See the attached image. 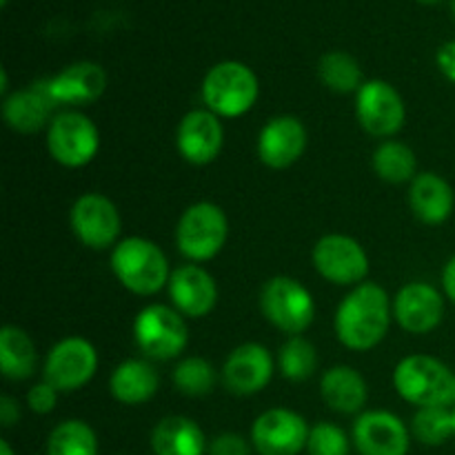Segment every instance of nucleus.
Listing matches in <instances>:
<instances>
[{
	"label": "nucleus",
	"instance_id": "29",
	"mask_svg": "<svg viewBox=\"0 0 455 455\" xmlns=\"http://www.w3.org/2000/svg\"><path fill=\"white\" fill-rule=\"evenodd\" d=\"M318 76L333 92L351 93L363 87V71H360L358 60L347 52L324 53L320 58Z\"/></svg>",
	"mask_w": 455,
	"mask_h": 455
},
{
	"label": "nucleus",
	"instance_id": "23",
	"mask_svg": "<svg viewBox=\"0 0 455 455\" xmlns=\"http://www.w3.org/2000/svg\"><path fill=\"white\" fill-rule=\"evenodd\" d=\"M151 449L156 455H204L209 451L198 422L185 416L163 418L151 431Z\"/></svg>",
	"mask_w": 455,
	"mask_h": 455
},
{
	"label": "nucleus",
	"instance_id": "15",
	"mask_svg": "<svg viewBox=\"0 0 455 455\" xmlns=\"http://www.w3.org/2000/svg\"><path fill=\"white\" fill-rule=\"evenodd\" d=\"M394 315L409 333H429L443 323L444 300L435 287L427 283H409L394 300Z\"/></svg>",
	"mask_w": 455,
	"mask_h": 455
},
{
	"label": "nucleus",
	"instance_id": "4",
	"mask_svg": "<svg viewBox=\"0 0 455 455\" xmlns=\"http://www.w3.org/2000/svg\"><path fill=\"white\" fill-rule=\"evenodd\" d=\"M203 100L209 111L225 118L247 114L258 100V78L247 65L225 60L212 67L203 80Z\"/></svg>",
	"mask_w": 455,
	"mask_h": 455
},
{
	"label": "nucleus",
	"instance_id": "26",
	"mask_svg": "<svg viewBox=\"0 0 455 455\" xmlns=\"http://www.w3.org/2000/svg\"><path fill=\"white\" fill-rule=\"evenodd\" d=\"M36 345L22 329L3 327L0 331V369L9 380H27L36 369Z\"/></svg>",
	"mask_w": 455,
	"mask_h": 455
},
{
	"label": "nucleus",
	"instance_id": "39",
	"mask_svg": "<svg viewBox=\"0 0 455 455\" xmlns=\"http://www.w3.org/2000/svg\"><path fill=\"white\" fill-rule=\"evenodd\" d=\"M0 455H13V449L9 447L7 440H0Z\"/></svg>",
	"mask_w": 455,
	"mask_h": 455
},
{
	"label": "nucleus",
	"instance_id": "36",
	"mask_svg": "<svg viewBox=\"0 0 455 455\" xmlns=\"http://www.w3.org/2000/svg\"><path fill=\"white\" fill-rule=\"evenodd\" d=\"M438 67L451 83H455V40L438 49Z\"/></svg>",
	"mask_w": 455,
	"mask_h": 455
},
{
	"label": "nucleus",
	"instance_id": "10",
	"mask_svg": "<svg viewBox=\"0 0 455 455\" xmlns=\"http://www.w3.org/2000/svg\"><path fill=\"white\" fill-rule=\"evenodd\" d=\"M98 369V354L84 338L71 336L58 342L44 363V380L58 391L83 389Z\"/></svg>",
	"mask_w": 455,
	"mask_h": 455
},
{
	"label": "nucleus",
	"instance_id": "28",
	"mask_svg": "<svg viewBox=\"0 0 455 455\" xmlns=\"http://www.w3.org/2000/svg\"><path fill=\"white\" fill-rule=\"evenodd\" d=\"M47 455H98V440L83 420L60 422L47 440Z\"/></svg>",
	"mask_w": 455,
	"mask_h": 455
},
{
	"label": "nucleus",
	"instance_id": "6",
	"mask_svg": "<svg viewBox=\"0 0 455 455\" xmlns=\"http://www.w3.org/2000/svg\"><path fill=\"white\" fill-rule=\"evenodd\" d=\"M260 305L265 318L280 331L291 336L307 331L315 318V302L311 293L298 280L287 275H278L265 284Z\"/></svg>",
	"mask_w": 455,
	"mask_h": 455
},
{
	"label": "nucleus",
	"instance_id": "7",
	"mask_svg": "<svg viewBox=\"0 0 455 455\" xmlns=\"http://www.w3.org/2000/svg\"><path fill=\"white\" fill-rule=\"evenodd\" d=\"M133 336L138 347L149 358L172 360L185 351L189 342V329L180 311L164 305H149L138 314L133 323Z\"/></svg>",
	"mask_w": 455,
	"mask_h": 455
},
{
	"label": "nucleus",
	"instance_id": "3",
	"mask_svg": "<svg viewBox=\"0 0 455 455\" xmlns=\"http://www.w3.org/2000/svg\"><path fill=\"white\" fill-rule=\"evenodd\" d=\"M394 385L416 407H449L453 403V373L431 355H409L394 371Z\"/></svg>",
	"mask_w": 455,
	"mask_h": 455
},
{
	"label": "nucleus",
	"instance_id": "22",
	"mask_svg": "<svg viewBox=\"0 0 455 455\" xmlns=\"http://www.w3.org/2000/svg\"><path fill=\"white\" fill-rule=\"evenodd\" d=\"M409 203L413 213L420 218L425 225H443L453 212L455 196L451 185L438 173H420L411 180L409 189Z\"/></svg>",
	"mask_w": 455,
	"mask_h": 455
},
{
	"label": "nucleus",
	"instance_id": "31",
	"mask_svg": "<svg viewBox=\"0 0 455 455\" xmlns=\"http://www.w3.org/2000/svg\"><path fill=\"white\" fill-rule=\"evenodd\" d=\"M411 429L422 444L440 447L453 438V411L447 407H422L413 416Z\"/></svg>",
	"mask_w": 455,
	"mask_h": 455
},
{
	"label": "nucleus",
	"instance_id": "12",
	"mask_svg": "<svg viewBox=\"0 0 455 455\" xmlns=\"http://www.w3.org/2000/svg\"><path fill=\"white\" fill-rule=\"evenodd\" d=\"M314 265L333 284L363 283L369 274V258L358 240L349 235H324L314 247Z\"/></svg>",
	"mask_w": 455,
	"mask_h": 455
},
{
	"label": "nucleus",
	"instance_id": "41",
	"mask_svg": "<svg viewBox=\"0 0 455 455\" xmlns=\"http://www.w3.org/2000/svg\"><path fill=\"white\" fill-rule=\"evenodd\" d=\"M451 13H453V18H455V0H451Z\"/></svg>",
	"mask_w": 455,
	"mask_h": 455
},
{
	"label": "nucleus",
	"instance_id": "40",
	"mask_svg": "<svg viewBox=\"0 0 455 455\" xmlns=\"http://www.w3.org/2000/svg\"><path fill=\"white\" fill-rule=\"evenodd\" d=\"M418 3H427V4H434V3H440V0H418Z\"/></svg>",
	"mask_w": 455,
	"mask_h": 455
},
{
	"label": "nucleus",
	"instance_id": "27",
	"mask_svg": "<svg viewBox=\"0 0 455 455\" xmlns=\"http://www.w3.org/2000/svg\"><path fill=\"white\" fill-rule=\"evenodd\" d=\"M416 154L398 140H387L373 154V169L391 185H403L416 178Z\"/></svg>",
	"mask_w": 455,
	"mask_h": 455
},
{
	"label": "nucleus",
	"instance_id": "1",
	"mask_svg": "<svg viewBox=\"0 0 455 455\" xmlns=\"http://www.w3.org/2000/svg\"><path fill=\"white\" fill-rule=\"evenodd\" d=\"M391 324V302L376 283L355 284L336 311V336L347 349L369 351L380 345Z\"/></svg>",
	"mask_w": 455,
	"mask_h": 455
},
{
	"label": "nucleus",
	"instance_id": "20",
	"mask_svg": "<svg viewBox=\"0 0 455 455\" xmlns=\"http://www.w3.org/2000/svg\"><path fill=\"white\" fill-rule=\"evenodd\" d=\"M56 100L49 93L47 83L31 84V87L20 89L12 93L3 105V116L12 129L20 133L38 132L47 123H52V111Z\"/></svg>",
	"mask_w": 455,
	"mask_h": 455
},
{
	"label": "nucleus",
	"instance_id": "13",
	"mask_svg": "<svg viewBox=\"0 0 455 455\" xmlns=\"http://www.w3.org/2000/svg\"><path fill=\"white\" fill-rule=\"evenodd\" d=\"M71 229L89 249H107L120 235V213L102 194H84L71 207Z\"/></svg>",
	"mask_w": 455,
	"mask_h": 455
},
{
	"label": "nucleus",
	"instance_id": "18",
	"mask_svg": "<svg viewBox=\"0 0 455 455\" xmlns=\"http://www.w3.org/2000/svg\"><path fill=\"white\" fill-rule=\"evenodd\" d=\"M271 376H274L271 354L262 345H256V342L238 347L227 358L225 369H222L227 389L238 395L258 394V391L269 385Z\"/></svg>",
	"mask_w": 455,
	"mask_h": 455
},
{
	"label": "nucleus",
	"instance_id": "24",
	"mask_svg": "<svg viewBox=\"0 0 455 455\" xmlns=\"http://www.w3.org/2000/svg\"><path fill=\"white\" fill-rule=\"evenodd\" d=\"M323 400L338 413H358L367 403V382L355 369L333 367L320 382Z\"/></svg>",
	"mask_w": 455,
	"mask_h": 455
},
{
	"label": "nucleus",
	"instance_id": "34",
	"mask_svg": "<svg viewBox=\"0 0 455 455\" xmlns=\"http://www.w3.org/2000/svg\"><path fill=\"white\" fill-rule=\"evenodd\" d=\"M56 403H58V389L53 385H49L47 380L31 387L29 394H27V404H29L31 411L40 413V416L53 411Z\"/></svg>",
	"mask_w": 455,
	"mask_h": 455
},
{
	"label": "nucleus",
	"instance_id": "21",
	"mask_svg": "<svg viewBox=\"0 0 455 455\" xmlns=\"http://www.w3.org/2000/svg\"><path fill=\"white\" fill-rule=\"evenodd\" d=\"M49 93L56 105L67 102H92L107 89V74L96 62H76L62 69L56 78L47 80Z\"/></svg>",
	"mask_w": 455,
	"mask_h": 455
},
{
	"label": "nucleus",
	"instance_id": "25",
	"mask_svg": "<svg viewBox=\"0 0 455 455\" xmlns=\"http://www.w3.org/2000/svg\"><path fill=\"white\" fill-rule=\"evenodd\" d=\"M111 394L123 404H142L158 391V373L145 360H124L111 373Z\"/></svg>",
	"mask_w": 455,
	"mask_h": 455
},
{
	"label": "nucleus",
	"instance_id": "30",
	"mask_svg": "<svg viewBox=\"0 0 455 455\" xmlns=\"http://www.w3.org/2000/svg\"><path fill=\"white\" fill-rule=\"evenodd\" d=\"M280 371L287 380L291 382H302L307 378H311L318 367V354H315L314 345L309 340H305L302 336L289 338L283 345L278 355Z\"/></svg>",
	"mask_w": 455,
	"mask_h": 455
},
{
	"label": "nucleus",
	"instance_id": "8",
	"mask_svg": "<svg viewBox=\"0 0 455 455\" xmlns=\"http://www.w3.org/2000/svg\"><path fill=\"white\" fill-rule=\"evenodd\" d=\"M100 147L96 124L80 111H62L49 123L47 149L56 163L65 167H84L92 163Z\"/></svg>",
	"mask_w": 455,
	"mask_h": 455
},
{
	"label": "nucleus",
	"instance_id": "2",
	"mask_svg": "<svg viewBox=\"0 0 455 455\" xmlns=\"http://www.w3.org/2000/svg\"><path fill=\"white\" fill-rule=\"evenodd\" d=\"M111 269L123 287L138 296H154L172 278L164 253L145 238L120 240L111 253Z\"/></svg>",
	"mask_w": 455,
	"mask_h": 455
},
{
	"label": "nucleus",
	"instance_id": "14",
	"mask_svg": "<svg viewBox=\"0 0 455 455\" xmlns=\"http://www.w3.org/2000/svg\"><path fill=\"white\" fill-rule=\"evenodd\" d=\"M354 443L360 455H407L409 429L389 411H367L355 420Z\"/></svg>",
	"mask_w": 455,
	"mask_h": 455
},
{
	"label": "nucleus",
	"instance_id": "5",
	"mask_svg": "<svg viewBox=\"0 0 455 455\" xmlns=\"http://www.w3.org/2000/svg\"><path fill=\"white\" fill-rule=\"evenodd\" d=\"M229 222L225 212L213 203L191 204L178 220L176 243L185 258L194 262L212 260L225 247Z\"/></svg>",
	"mask_w": 455,
	"mask_h": 455
},
{
	"label": "nucleus",
	"instance_id": "32",
	"mask_svg": "<svg viewBox=\"0 0 455 455\" xmlns=\"http://www.w3.org/2000/svg\"><path fill=\"white\" fill-rule=\"evenodd\" d=\"M173 385L180 394L200 398L216 387V371L204 358H185L173 369Z\"/></svg>",
	"mask_w": 455,
	"mask_h": 455
},
{
	"label": "nucleus",
	"instance_id": "37",
	"mask_svg": "<svg viewBox=\"0 0 455 455\" xmlns=\"http://www.w3.org/2000/svg\"><path fill=\"white\" fill-rule=\"evenodd\" d=\"M20 420V409H18V403L9 395H3L0 398V422L3 427H13Z\"/></svg>",
	"mask_w": 455,
	"mask_h": 455
},
{
	"label": "nucleus",
	"instance_id": "43",
	"mask_svg": "<svg viewBox=\"0 0 455 455\" xmlns=\"http://www.w3.org/2000/svg\"><path fill=\"white\" fill-rule=\"evenodd\" d=\"M453 438H455V411H453Z\"/></svg>",
	"mask_w": 455,
	"mask_h": 455
},
{
	"label": "nucleus",
	"instance_id": "16",
	"mask_svg": "<svg viewBox=\"0 0 455 455\" xmlns=\"http://www.w3.org/2000/svg\"><path fill=\"white\" fill-rule=\"evenodd\" d=\"M225 132L218 116L209 109H196L178 127V151L191 164H209L218 158Z\"/></svg>",
	"mask_w": 455,
	"mask_h": 455
},
{
	"label": "nucleus",
	"instance_id": "9",
	"mask_svg": "<svg viewBox=\"0 0 455 455\" xmlns=\"http://www.w3.org/2000/svg\"><path fill=\"white\" fill-rule=\"evenodd\" d=\"M307 440L309 427L291 409H269L251 427V444L260 455H298L307 449Z\"/></svg>",
	"mask_w": 455,
	"mask_h": 455
},
{
	"label": "nucleus",
	"instance_id": "11",
	"mask_svg": "<svg viewBox=\"0 0 455 455\" xmlns=\"http://www.w3.org/2000/svg\"><path fill=\"white\" fill-rule=\"evenodd\" d=\"M355 114L371 136H394L404 124V102L400 93L385 80H369L358 89Z\"/></svg>",
	"mask_w": 455,
	"mask_h": 455
},
{
	"label": "nucleus",
	"instance_id": "17",
	"mask_svg": "<svg viewBox=\"0 0 455 455\" xmlns=\"http://www.w3.org/2000/svg\"><path fill=\"white\" fill-rule=\"evenodd\" d=\"M307 147V129L293 116H278L262 127L258 156L271 169L291 167Z\"/></svg>",
	"mask_w": 455,
	"mask_h": 455
},
{
	"label": "nucleus",
	"instance_id": "42",
	"mask_svg": "<svg viewBox=\"0 0 455 455\" xmlns=\"http://www.w3.org/2000/svg\"><path fill=\"white\" fill-rule=\"evenodd\" d=\"M453 403H455V376H453Z\"/></svg>",
	"mask_w": 455,
	"mask_h": 455
},
{
	"label": "nucleus",
	"instance_id": "44",
	"mask_svg": "<svg viewBox=\"0 0 455 455\" xmlns=\"http://www.w3.org/2000/svg\"><path fill=\"white\" fill-rule=\"evenodd\" d=\"M9 3V0H0V4H3V7H4V4H7Z\"/></svg>",
	"mask_w": 455,
	"mask_h": 455
},
{
	"label": "nucleus",
	"instance_id": "19",
	"mask_svg": "<svg viewBox=\"0 0 455 455\" xmlns=\"http://www.w3.org/2000/svg\"><path fill=\"white\" fill-rule=\"evenodd\" d=\"M169 296L180 314L189 318H204L216 307V280L198 265L178 267L169 278Z\"/></svg>",
	"mask_w": 455,
	"mask_h": 455
},
{
	"label": "nucleus",
	"instance_id": "38",
	"mask_svg": "<svg viewBox=\"0 0 455 455\" xmlns=\"http://www.w3.org/2000/svg\"><path fill=\"white\" fill-rule=\"evenodd\" d=\"M443 284H444V291H447L449 300L455 302V256L447 262V265H444Z\"/></svg>",
	"mask_w": 455,
	"mask_h": 455
},
{
	"label": "nucleus",
	"instance_id": "35",
	"mask_svg": "<svg viewBox=\"0 0 455 455\" xmlns=\"http://www.w3.org/2000/svg\"><path fill=\"white\" fill-rule=\"evenodd\" d=\"M209 455H251V447L240 434H220L209 444Z\"/></svg>",
	"mask_w": 455,
	"mask_h": 455
},
{
	"label": "nucleus",
	"instance_id": "33",
	"mask_svg": "<svg viewBox=\"0 0 455 455\" xmlns=\"http://www.w3.org/2000/svg\"><path fill=\"white\" fill-rule=\"evenodd\" d=\"M349 438L340 427L331 422H318L309 429L307 451L309 455H349Z\"/></svg>",
	"mask_w": 455,
	"mask_h": 455
}]
</instances>
